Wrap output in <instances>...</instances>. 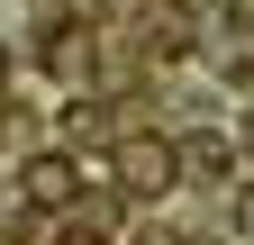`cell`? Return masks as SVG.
<instances>
[{"label":"cell","mask_w":254,"mask_h":245,"mask_svg":"<svg viewBox=\"0 0 254 245\" xmlns=\"http://www.w3.org/2000/svg\"><path fill=\"white\" fill-rule=\"evenodd\" d=\"M109 173H118V191L154 200V191H173V173H182V145H164V136H127L118 155H109Z\"/></svg>","instance_id":"1"},{"label":"cell","mask_w":254,"mask_h":245,"mask_svg":"<svg viewBox=\"0 0 254 245\" xmlns=\"http://www.w3.org/2000/svg\"><path fill=\"white\" fill-rule=\"evenodd\" d=\"M73 191H82V182H73L64 155H37V164H27V200H37V209H64Z\"/></svg>","instance_id":"2"},{"label":"cell","mask_w":254,"mask_h":245,"mask_svg":"<svg viewBox=\"0 0 254 245\" xmlns=\"http://www.w3.org/2000/svg\"><path fill=\"white\" fill-rule=\"evenodd\" d=\"M182 173H200V182H227V173H236L227 136H190V145H182Z\"/></svg>","instance_id":"3"},{"label":"cell","mask_w":254,"mask_h":245,"mask_svg":"<svg viewBox=\"0 0 254 245\" xmlns=\"http://www.w3.org/2000/svg\"><path fill=\"white\" fill-rule=\"evenodd\" d=\"M236 218H245V236H254V191H245V200H236Z\"/></svg>","instance_id":"4"},{"label":"cell","mask_w":254,"mask_h":245,"mask_svg":"<svg viewBox=\"0 0 254 245\" xmlns=\"http://www.w3.org/2000/svg\"><path fill=\"white\" fill-rule=\"evenodd\" d=\"M64 245H100V236H91V227H73V236H64Z\"/></svg>","instance_id":"5"},{"label":"cell","mask_w":254,"mask_h":245,"mask_svg":"<svg viewBox=\"0 0 254 245\" xmlns=\"http://www.w3.org/2000/svg\"><path fill=\"white\" fill-rule=\"evenodd\" d=\"M245 145H254V118H245Z\"/></svg>","instance_id":"6"}]
</instances>
